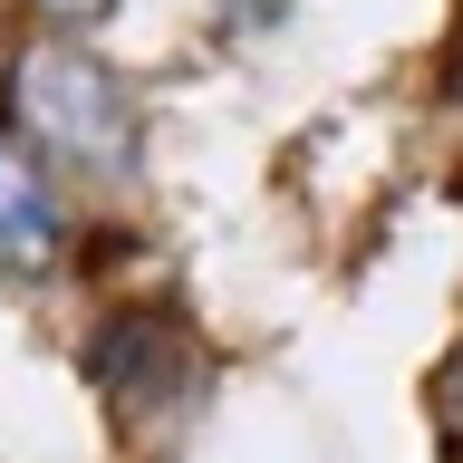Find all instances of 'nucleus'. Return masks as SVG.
Returning a JSON list of instances; mask_svg holds the SVG:
<instances>
[{
  "label": "nucleus",
  "mask_w": 463,
  "mask_h": 463,
  "mask_svg": "<svg viewBox=\"0 0 463 463\" xmlns=\"http://www.w3.org/2000/svg\"><path fill=\"white\" fill-rule=\"evenodd\" d=\"M20 116L29 136H49L58 155H87V165L126 174L136 165V107H126V87L78 49H29L20 68Z\"/></svg>",
  "instance_id": "1"
},
{
  "label": "nucleus",
  "mask_w": 463,
  "mask_h": 463,
  "mask_svg": "<svg viewBox=\"0 0 463 463\" xmlns=\"http://www.w3.org/2000/svg\"><path fill=\"white\" fill-rule=\"evenodd\" d=\"M49 10H68V20H87V10H107V0H49Z\"/></svg>",
  "instance_id": "3"
},
{
  "label": "nucleus",
  "mask_w": 463,
  "mask_h": 463,
  "mask_svg": "<svg viewBox=\"0 0 463 463\" xmlns=\"http://www.w3.org/2000/svg\"><path fill=\"white\" fill-rule=\"evenodd\" d=\"M58 251V203H49V174L20 136H0V270H39Z\"/></svg>",
  "instance_id": "2"
}]
</instances>
